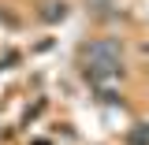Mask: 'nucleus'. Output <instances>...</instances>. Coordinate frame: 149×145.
I'll use <instances>...</instances> for the list:
<instances>
[{
    "instance_id": "nucleus-1",
    "label": "nucleus",
    "mask_w": 149,
    "mask_h": 145,
    "mask_svg": "<svg viewBox=\"0 0 149 145\" xmlns=\"http://www.w3.org/2000/svg\"><path fill=\"white\" fill-rule=\"evenodd\" d=\"M82 63H86V74H93V78H101V74H119V67H123V49L116 45V41H93V45H86L82 49Z\"/></svg>"
},
{
    "instance_id": "nucleus-2",
    "label": "nucleus",
    "mask_w": 149,
    "mask_h": 145,
    "mask_svg": "<svg viewBox=\"0 0 149 145\" xmlns=\"http://www.w3.org/2000/svg\"><path fill=\"white\" fill-rule=\"evenodd\" d=\"M90 8L97 11V15H108L112 8H116V0H90Z\"/></svg>"
}]
</instances>
